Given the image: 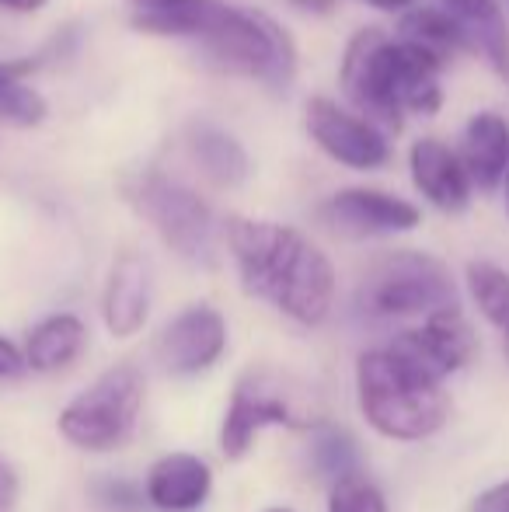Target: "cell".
<instances>
[{"mask_svg": "<svg viewBox=\"0 0 509 512\" xmlns=\"http://www.w3.org/2000/svg\"><path fill=\"white\" fill-rule=\"evenodd\" d=\"M227 251L248 297L265 300L304 328H318L335 304V265L290 223L231 216Z\"/></svg>", "mask_w": 509, "mask_h": 512, "instance_id": "6da1fadb", "label": "cell"}, {"mask_svg": "<svg viewBox=\"0 0 509 512\" xmlns=\"http://www.w3.org/2000/svg\"><path fill=\"white\" fill-rule=\"evenodd\" d=\"M450 63L429 49L370 25L353 32L339 60V88L356 112L384 133H401L405 115H436L443 108V70Z\"/></svg>", "mask_w": 509, "mask_h": 512, "instance_id": "7a4b0ae2", "label": "cell"}, {"mask_svg": "<svg viewBox=\"0 0 509 512\" xmlns=\"http://www.w3.org/2000/svg\"><path fill=\"white\" fill-rule=\"evenodd\" d=\"M192 46L213 70L255 81L272 95H286L297 81V46L265 11L213 0Z\"/></svg>", "mask_w": 509, "mask_h": 512, "instance_id": "3957f363", "label": "cell"}, {"mask_svg": "<svg viewBox=\"0 0 509 512\" xmlns=\"http://www.w3.org/2000/svg\"><path fill=\"white\" fill-rule=\"evenodd\" d=\"M356 398L381 436L415 443L440 432L450 418V394L440 380L408 366L394 349H367L356 359Z\"/></svg>", "mask_w": 509, "mask_h": 512, "instance_id": "277c9868", "label": "cell"}, {"mask_svg": "<svg viewBox=\"0 0 509 512\" xmlns=\"http://www.w3.org/2000/svg\"><path fill=\"white\" fill-rule=\"evenodd\" d=\"M119 192L133 213L154 227L164 248L175 251L182 262L199 269L217 262V216L192 185L178 182L161 168H140L119 182Z\"/></svg>", "mask_w": 509, "mask_h": 512, "instance_id": "5b68a950", "label": "cell"}, {"mask_svg": "<svg viewBox=\"0 0 509 512\" xmlns=\"http://www.w3.org/2000/svg\"><path fill=\"white\" fill-rule=\"evenodd\" d=\"M356 314L363 321H412L457 304L450 269L429 251H384L356 286Z\"/></svg>", "mask_w": 509, "mask_h": 512, "instance_id": "8992f818", "label": "cell"}, {"mask_svg": "<svg viewBox=\"0 0 509 512\" xmlns=\"http://www.w3.org/2000/svg\"><path fill=\"white\" fill-rule=\"evenodd\" d=\"M143 373L133 363H116L91 387H84L60 411V432L70 446L88 453H112L129 443L143 411Z\"/></svg>", "mask_w": 509, "mask_h": 512, "instance_id": "52a82bcc", "label": "cell"}, {"mask_svg": "<svg viewBox=\"0 0 509 512\" xmlns=\"http://www.w3.org/2000/svg\"><path fill=\"white\" fill-rule=\"evenodd\" d=\"M304 129L328 161L349 171H381L391 164V133L353 105H339L325 95L307 98Z\"/></svg>", "mask_w": 509, "mask_h": 512, "instance_id": "ba28073f", "label": "cell"}, {"mask_svg": "<svg viewBox=\"0 0 509 512\" xmlns=\"http://www.w3.org/2000/svg\"><path fill=\"white\" fill-rule=\"evenodd\" d=\"M387 349H394L408 366L443 384L475 359L478 335L468 324V317L461 314V304H450L422 317L419 328L394 335Z\"/></svg>", "mask_w": 509, "mask_h": 512, "instance_id": "9c48e42d", "label": "cell"}, {"mask_svg": "<svg viewBox=\"0 0 509 512\" xmlns=\"http://www.w3.org/2000/svg\"><path fill=\"white\" fill-rule=\"evenodd\" d=\"M318 216L332 234L349 241H370V237H398L422 223V209L412 199H401L384 189H339L318 206Z\"/></svg>", "mask_w": 509, "mask_h": 512, "instance_id": "30bf717a", "label": "cell"}, {"mask_svg": "<svg viewBox=\"0 0 509 512\" xmlns=\"http://www.w3.org/2000/svg\"><path fill=\"white\" fill-rule=\"evenodd\" d=\"M227 349V321L217 307L192 304L175 314L157 335V363L171 377H199Z\"/></svg>", "mask_w": 509, "mask_h": 512, "instance_id": "8fae6325", "label": "cell"}, {"mask_svg": "<svg viewBox=\"0 0 509 512\" xmlns=\"http://www.w3.org/2000/svg\"><path fill=\"white\" fill-rule=\"evenodd\" d=\"M265 425H297V408L272 380H265L262 373H248L234 384L227 401L220 450L231 460H241Z\"/></svg>", "mask_w": 509, "mask_h": 512, "instance_id": "7c38bea8", "label": "cell"}, {"mask_svg": "<svg viewBox=\"0 0 509 512\" xmlns=\"http://www.w3.org/2000/svg\"><path fill=\"white\" fill-rule=\"evenodd\" d=\"M408 175L422 199L440 213H464L475 196V185L464 168L461 154L436 136H422L408 147Z\"/></svg>", "mask_w": 509, "mask_h": 512, "instance_id": "4fadbf2b", "label": "cell"}, {"mask_svg": "<svg viewBox=\"0 0 509 512\" xmlns=\"http://www.w3.org/2000/svg\"><path fill=\"white\" fill-rule=\"evenodd\" d=\"M150 265L140 251H123L116 255L105 279L102 293V317L105 328L116 338H129L147 324L150 314Z\"/></svg>", "mask_w": 509, "mask_h": 512, "instance_id": "5bb4252c", "label": "cell"}, {"mask_svg": "<svg viewBox=\"0 0 509 512\" xmlns=\"http://www.w3.org/2000/svg\"><path fill=\"white\" fill-rule=\"evenodd\" d=\"M185 154L217 189H238L252 178V157L245 143L210 119H192L185 126Z\"/></svg>", "mask_w": 509, "mask_h": 512, "instance_id": "9a60e30c", "label": "cell"}, {"mask_svg": "<svg viewBox=\"0 0 509 512\" xmlns=\"http://www.w3.org/2000/svg\"><path fill=\"white\" fill-rule=\"evenodd\" d=\"M461 161L471 175V185L478 192H496L503 189V178L509 171V122L506 115L475 112L461 129Z\"/></svg>", "mask_w": 509, "mask_h": 512, "instance_id": "2e32d148", "label": "cell"}, {"mask_svg": "<svg viewBox=\"0 0 509 512\" xmlns=\"http://www.w3.org/2000/svg\"><path fill=\"white\" fill-rule=\"evenodd\" d=\"M147 499L154 509L161 512H196L210 499L213 474L206 467V460H199L196 453H168L150 467L147 481Z\"/></svg>", "mask_w": 509, "mask_h": 512, "instance_id": "e0dca14e", "label": "cell"}, {"mask_svg": "<svg viewBox=\"0 0 509 512\" xmlns=\"http://www.w3.org/2000/svg\"><path fill=\"white\" fill-rule=\"evenodd\" d=\"M49 53L18 56V60H0V126L7 129H35L46 122L49 102L39 88H32V74L42 70Z\"/></svg>", "mask_w": 509, "mask_h": 512, "instance_id": "ac0fdd59", "label": "cell"}, {"mask_svg": "<svg viewBox=\"0 0 509 512\" xmlns=\"http://www.w3.org/2000/svg\"><path fill=\"white\" fill-rule=\"evenodd\" d=\"M88 324L77 314H49L28 331L25 363L35 373H60L84 352Z\"/></svg>", "mask_w": 509, "mask_h": 512, "instance_id": "d6986e66", "label": "cell"}, {"mask_svg": "<svg viewBox=\"0 0 509 512\" xmlns=\"http://www.w3.org/2000/svg\"><path fill=\"white\" fill-rule=\"evenodd\" d=\"M471 35V53L485 56L489 67L509 81V25L499 0H440Z\"/></svg>", "mask_w": 509, "mask_h": 512, "instance_id": "ffe728a7", "label": "cell"}, {"mask_svg": "<svg viewBox=\"0 0 509 512\" xmlns=\"http://www.w3.org/2000/svg\"><path fill=\"white\" fill-rule=\"evenodd\" d=\"M213 0H126V18L140 35L196 42Z\"/></svg>", "mask_w": 509, "mask_h": 512, "instance_id": "44dd1931", "label": "cell"}, {"mask_svg": "<svg viewBox=\"0 0 509 512\" xmlns=\"http://www.w3.org/2000/svg\"><path fill=\"white\" fill-rule=\"evenodd\" d=\"M398 35L415 46L429 49L440 60L454 63V56L471 53V35L447 7H429V4H412L408 11L398 14Z\"/></svg>", "mask_w": 509, "mask_h": 512, "instance_id": "7402d4cb", "label": "cell"}, {"mask_svg": "<svg viewBox=\"0 0 509 512\" xmlns=\"http://www.w3.org/2000/svg\"><path fill=\"white\" fill-rule=\"evenodd\" d=\"M464 283L485 321L496 324L499 331H509V272L496 262H468Z\"/></svg>", "mask_w": 509, "mask_h": 512, "instance_id": "603a6c76", "label": "cell"}, {"mask_svg": "<svg viewBox=\"0 0 509 512\" xmlns=\"http://www.w3.org/2000/svg\"><path fill=\"white\" fill-rule=\"evenodd\" d=\"M311 460L318 467V474L339 481L360 471V443L353 432L339 429V425H318L311 432Z\"/></svg>", "mask_w": 509, "mask_h": 512, "instance_id": "cb8c5ba5", "label": "cell"}, {"mask_svg": "<svg viewBox=\"0 0 509 512\" xmlns=\"http://www.w3.org/2000/svg\"><path fill=\"white\" fill-rule=\"evenodd\" d=\"M88 495L105 512H143L150 506L147 488L129 478H119V474H98V478H91Z\"/></svg>", "mask_w": 509, "mask_h": 512, "instance_id": "d4e9b609", "label": "cell"}, {"mask_svg": "<svg viewBox=\"0 0 509 512\" xmlns=\"http://www.w3.org/2000/svg\"><path fill=\"white\" fill-rule=\"evenodd\" d=\"M328 512H387V499L374 481L356 471L335 481L332 495H328Z\"/></svg>", "mask_w": 509, "mask_h": 512, "instance_id": "484cf974", "label": "cell"}, {"mask_svg": "<svg viewBox=\"0 0 509 512\" xmlns=\"http://www.w3.org/2000/svg\"><path fill=\"white\" fill-rule=\"evenodd\" d=\"M18 495H21L18 474H14L11 460L0 453V512H18Z\"/></svg>", "mask_w": 509, "mask_h": 512, "instance_id": "4316f807", "label": "cell"}, {"mask_svg": "<svg viewBox=\"0 0 509 512\" xmlns=\"http://www.w3.org/2000/svg\"><path fill=\"white\" fill-rule=\"evenodd\" d=\"M25 370H28L25 349H18L11 338L0 335V380H14V377H21Z\"/></svg>", "mask_w": 509, "mask_h": 512, "instance_id": "83f0119b", "label": "cell"}, {"mask_svg": "<svg viewBox=\"0 0 509 512\" xmlns=\"http://www.w3.org/2000/svg\"><path fill=\"white\" fill-rule=\"evenodd\" d=\"M468 512H509V481H499V485L478 492V499L471 502Z\"/></svg>", "mask_w": 509, "mask_h": 512, "instance_id": "f1b7e54d", "label": "cell"}, {"mask_svg": "<svg viewBox=\"0 0 509 512\" xmlns=\"http://www.w3.org/2000/svg\"><path fill=\"white\" fill-rule=\"evenodd\" d=\"M286 4L300 14H311V18H328V14H335L339 0H286Z\"/></svg>", "mask_w": 509, "mask_h": 512, "instance_id": "f546056e", "label": "cell"}, {"mask_svg": "<svg viewBox=\"0 0 509 512\" xmlns=\"http://www.w3.org/2000/svg\"><path fill=\"white\" fill-rule=\"evenodd\" d=\"M49 0H0V11L7 14H39Z\"/></svg>", "mask_w": 509, "mask_h": 512, "instance_id": "4dcf8cb0", "label": "cell"}, {"mask_svg": "<svg viewBox=\"0 0 509 512\" xmlns=\"http://www.w3.org/2000/svg\"><path fill=\"white\" fill-rule=\"evenodd\" d=\"M360 4L374 7V11H384V14H401L415 4V0H360Z\"/></svg>", "mask_w": 509, "mask_h": 512, "instance_id": "1f68e13d", "label": "cell"}, {"mask_svg": "<svg viewBox=\"0 0 509 512\" xmlns=\"http://www.w3.org/2000/svg\"><path fill=\"white\" fill-rule=\"evenodd\" d=\"M503 189H506V209H509V171H506V178H503Z\"/></svg>", "mask_w": 509, "mask_h": 512, "instance_id": "d6a6232c", "label": "cell"}, {"mask_svg": "<svg viewBox=\"0 0 509 512\" xmlns=\"http://www.w3.org/2000/svg\"><path fill=\"white\" fill-rule=\"evenodd\" d=\"M265 512H293V509H283V506H276V509H265Z\"/></svg>", "mask_w": 509, "mask_h": 512, "instance_id": "836d02e7", "label": "cell"}, {"mask_svg": "<svg viewBox=\"0 0 509 512\" xmlns=\"http://www.w3.org/2000/svg\"><path fill=\"white\" fill-rule=\"evenodd\" d=\"M506 359H509V331H506Z\"/></svg>", "mask_w": 509, "mask_h": 512, "instance_id": "e575fe53", "label": "cell"}]
</instances>
